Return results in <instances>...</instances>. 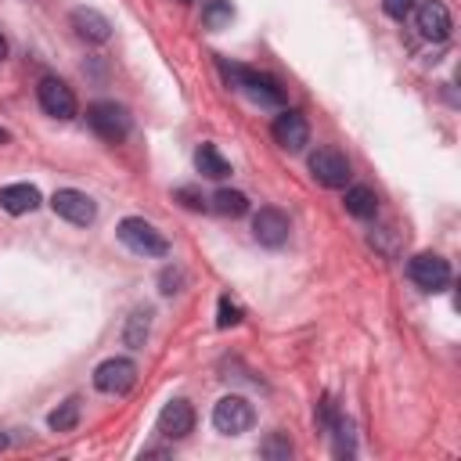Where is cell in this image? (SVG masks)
I'll use <instances>...</instances> for the list:
<instances>
[{
	"label": "cell",
	"mask_w": 461,
	"mask_h": 461,
	"mask_svg": "<svg viewBox=\"0 0 461 461\" xmlns=\"http://www.w3.org/2000/svg\"><path fill=\"white\" fill-rule=\"evenodd\" d=\"M220 68H223L227 83H230L234 90H241L252 104H259V108H277V104H285V90H281V83H277L274 76L256 72V68H245V65H227V61H220Z\"/></svg>",
	"instance_id": "obj_1"
},
{
	"label": "cell",
	"mask_w": 461,
	"mask_h": 461,
	"mask_svg": "<svg viewBox=\"0 0 461 461\" xmlns=\"http://www.w3.org/2000/svg\"><path fill=\"white\" fill-rule=\"evenodd\" d=\"M119 241L130 249V252H137V256H169V241H166V234L162 230H155L148 220H140V216H126V220H119Z\"/></svg>",
	"instance_id": "obj_2"
},
{
	"label": "cell",
	"mask_w": 461,
	"mask_h": 461,
	"mask_svg": "<svg viewBox=\"0 0 461 461\" xmlns=\"http://www.w3.org/2000/svg\"><path fill=\"white\" fill-rule=\"evenodd\" d=\"M86 122H90V130H94L101 140H108V144H119V140H126V133H130V112H126L122 104H115V101H94V104L86 108Z\"/></svg>",
	"instance_id": "obj_3"
},
{
	"label": "cell",
	"mask_w": 461,
	"mask_h": 461,
	"mask_svg": "<svg viewBox=\"0 0 461 461\" xmlns=\"http://www.w3.org/2000/svg\"><path fill=\"white\" fill-rule=\"evenodd\" d=\"M252 421H256V411H252V403H249L245 396H238V393L216 400V407H212V425H216V432H223V436H241V432L252 429Z\"/></svg>",
	"instance_id": "obj_4"
},
{
	"label": "cell",
	"mask_w": 461,
	"mask_h": 461,
	"mask_svg": "<svg viewBox=\"0 0 461 461\" xmlns=\"http://www.w3.org/2000/svg\"><path fill=\"white\" fill-rule=\"evenodd\" d=\"M407 277L421 288V292H443L450 285V263L436 252H418L407 263Z\"/></svg>",
	"instance_id": "obj_5"
},
{
	"label": "cell",
	"mask_w": 461,
	"mask_h": 461,
	"mask_svg": "<svg viewBox=\"0 0 461 461\" xmlns=\"http://www.w3.org/2000/svg\"><path fill=\"white\" fill-rule=\"evenodd\" d=\"M133 382H137V364H133L130 357H108V360H101V364L94 367V385H97L101 393H108V396L130 393Z\"/></svg>",
	"instance_id": "obj_6"
},
{
	"label": "cell",
	"mask_w": 461,
	"mask_h": 461,
	"mask_svg": "<svg viewBox=\"0 0 461 461\" xmlns=\"http://www.w3.org/2000/svg\"><path fill=\"white\" fill-rule=\"evenodd\" d=\"M36 101L50 119H72L76 115V94L68 83H61L58 76H43L36 83Z\"/></svg>",
	"instance_id": "obj_7"
},
{
	"label": "cell",
	"mask_w": 461,
	"mask_h": 461,
	"mask_svg": "<svg viewBox=\"0 0 461 461\" xmlns=\"http://www.w3.org/2000/svg\"><path fill=\"white\" fill-rule=\"evenodd\" d=\"M50 209H54L61 220L76 223V227H86V223L97 220V205H94V198L83 194V191H76V187H58V191L50 194Z\"/></svg>",
	"instance_id": "obj_8"
},
{
	"label": "cell",
	"mask_w": 461,
	"mask_h": 461,
	"mask_svg": "<svg viewBox=\"0 0 461 461\" xmlns=\"http://www.w3.org/2000/svg\"><path fill=\"white\" fill-rule=\"evenodd\" d=\"M310 173H313V180L317 184H324V187H346L349 184V158L342 155V151H335V148H317L313 155H310Z\"/></svg>",
	"instance_id": "obj_9"
},
{
	"label": "cell",
	"mask_w": 461,
	"mask_h": 461,
	"mask_svg": "<svg viewBox=\"0 0 461 461\" xmlns=\"http://www.w3.org/2000/svg\"><path fill=\"white\" fill-rule=\"evenodd\" d=\"M270 133H274V140H277L285 151H303L306 140H310V126H306V119H303L295 108L277 112L274 122H270Z\"/></svg>",
	"instance_id": "obj_10"
},
{
	"label": "cell",
	"mask_w": 461,
	"mask_h": 461,
	"mask_svg": "<svg viewBox=\"0 0 461 461\" xmlns=\"http://www.w3.org/2000/svg\"><path fill=\"white\" fill-rule=\"evenodd\" d=\"M288 230H292V223H288V216H285L277 205H263V209L252 216V234H256V241L267 245V249L285 245V241H288Z\"/></svg>",
	"instance_id": "obj_11"
},
{
	"label": "cell",
	"mask_w": 461,
	"mask_h": 461,
	"mask_svg": "<svg viewBox=\"0 0 461 461\" xmlns=\"http://www.w3.org/2000/svg\"><path fill=\"white\" fill-rule=\"evenodd\" d=\"M158 432L166 439H184L191 429H194V407L187 400H169L162 411H158Z\"/></svg>",
	"instance_id": "obj_12"
},
{
	"label": "cell",
	"mask_w": 461,
	"mask_h": 461,
	"mask_svg": "<svg viewBox=\"0 0 461 461\" xmlns=\"http://www.w3.org/2000/svg\"><path fill=\"white\" fill-rule=\"evenodd\" d=\"M418 32H421L425 40L443 43V40L450 36V11H447V4L425 0V4L418 7Z\"/></svg>",
	"instance_id": "obj_13"
},
{
	"label": "cell",
	"mask_w": 461,
	"mask_h": 461,
	"mask_svg": "<svg viewBox=\"0 0 461 461\" xmlns=\"http://www.w3.org/2000/svg\"><path fill=\"white\" fill-rule=\"evenodd\" d=\"M68 22H72L76 36L86 40V43H104V40L112 36V22H108L101 11H94V7H76V11L68 14Z\"/></svg>",
	"instance_id": "obj_14"
},
{
	"label": "cell",
	"mask_w": 461,
	"mask_h": 461,
	"mask_svg": "<svg viewBox=\"0 0 461 461\" xmlns=\"http://www.w3.org/2000/svg\"><path fill=\"white\" fill-rule=\"evenodd\" d=\"M40 202H43V198H40L36 184H7V187H0V209L11 212V216L32 212Z\"/></svg>",
	"instance_id": "obj_15"
},
{
	"label": "cell",
	"mask_w": 461,
	"mask_h": 461,
	"mask_svg": "<svg viewBox=\"0 0 461 461\" xmlns=\"http://www.w3.org/2000/svg\"><path fill=\"white\" fill-rule=\"evenodd\" d=\"M194 169H198L202 176H209V180L230 176V162H227L212 144H198V151H194Z\"/></svg>",
	"instance_id": "obj_16"
},
{
	"label": "cell",
	"mask_w": 461,
	"mask_h": 461,
	"mask_svg": "<svg viewBox=\"0 0 461 461\" xmlns=\"http://www.w3.org/2000/svg\"><path fill=\"white\" fill-rule=\"evenodd\" d=\"M346 212L357 216V220H371L378 212V198L371 187L357 184V187H346Z\"/></svg>",
	"instance_id": "obj_17"
},
{
	"label": "cell",
	"mask_w": 461,
	"mask_h": 461,
	"mask_svg": "<svg viewBox=\"0 0 461 461\" xmlns=\"http://www.w3.org/2000/svg\"><path fill=\"white\" fill-rule=\"evenodd\" d=\"M148 331H151V310H148V306H137V310L126 317L122 342H126L130 349H140V346H144V339H148Z\"/></svg>",
	"instance_id": "obj_18"
},
{
	"label": "cell",
	"mask_w": 461,
	"mask_h": 461,
	"mask_svg": "<svg viewBox=\"0 0 461 461\" xmlns=\"http://www.w3.org/2000/svg\"><path fill=\"white\" fill-rule=\"evenodd\" d=\"M79 396H68L65 403H58L50 414H47V425H50V432H72L76 425H79Z\"/></svg>",
	"instance_id": "obj_19"
},
{
	"label": "cell",
	"mask_w": 461,
	"mask_h": 461,
	"mask_svg": "<svg viewBox=\"0 0 461 461\" xmlns=\"http://www.w3.org/2000/svg\"><path fill=\"white\" fill-rule=\"evenodd\" d=\"M209 205L220 212V216H245L249 212V198L241 194V191H230V187H220L212 198H209Z\"/></svg>",
	"instance_id": "obj_20"
},
{
	"label": "cell",
	"mask_w": 461,
	"mask_h": 461,
	"mask_svg": "<svg viewBox=\"0 0 461 461\" xmlns=\"http://www.w3.org/2000/svg\"><path fill=\"white\" fill-rule=\"evenodd\" d=\"M335 432V457H353L357 454V436H353V421H346L342 414H335V421L328 425Z\"/></svg>",
	"instance_id": "obj_21"
},
{
	"label": "cell",
	"mask_w": 461,
	"mask_h": 461,
	"mask_svg": "<svg viewBox=\"0 0 461 461\" xmlns=\"http://www.w3.org/2000/svg\"><path fill=\"white\" fill-rule=\"evenodd\" d=\"M259 454H263L267 461H288V457L295 454V447H292V439H288L285 432H270V436L259 443Z\"/></svg>",
	"instance_id": "obj_22"
},
{
	"label": "cell",
	"mask_w": 461,
	"mask_h": 461,
	"mask_svg": "<svg viewBox=\"0 0 461 461\" xmlns=\"http://www.w3.org/2000/svg\"><path fill=\"white\" fill-rule=\"evenodd\" d=\"M230 18H234L230 0H209V4L202 7V22H205V29H223V25H230Z\"/></svg>",
	"instance_id": "obj_23"
},
{
	"label": "cell",
	"mask_w": 461,
	"mask_h": 461,
	"mask_svg": "<svg viewBox=\"0 0 461 461\" xmlns=\"http://www.w3.org/2000/svg\"><path fill=\"white\" fill-rule=\"evenodd\" d=\"M234 324H241V306L230 295H220V303H216V328H234Z\"/></svg>",
	"instance_id": "obj_24"
},
{
	"label": "cell",
	"mask_w": 461,
	"mask_h": 461,
	"mask_svg": "<svg viewBox=\"0 0 461 461\" xmlns=\"http://www.w3.org/2000/svg\"><path fill=\"white\" fill-rule=\"evenodd\" d=\"M173 198H176L184 209H191V212H202V209H209V202L198 194V187H187V184H184V187H176V191H173Z\"/></svg>",
	"instance_id": "obj_25"
},
{
	"label": "cell",
	"mask_w": 461,
	"mask_h": 461,
	"mask_svg": "<svg viewBox=\"0 0 461 461\" xmlns=\"http://www.w3.org/2000/svg\"><path fill=\"white\" fill-rule=\"evenodd\" d=\"M184 288V270L180 267H166L162 274H158V292L162 295H176Z\"/></svg>",
	"instance_id": "obj_26"
},
{
	"label": "cell",
	"mask_w": 461,
	"mask_h": 461,
	"mask_svg": "<svg viewBox=\"0 0 461 461\" xmlns=\"http://www.w3.org/2000/svg\"><path fill=\"white\" fill-rule=\"evenodd\" d=\"M382 11H385L393 22H403V18L414 11V0H382Z\"/></svg>",
	"instance_id": "obj_27"
},
{
	"label": "cell",
	"mask_w": 461,
	"mask_h": 461,
	"mask_svg": "<svg viewBox=\"0 0 461 461\" xmlns=\"http://www.w3.org/2000/svg\"><path fill=\"white\" fill-rule=\"evenodd\" d=\"M7 58V40H4V32H0V61Z\"/></svg>",
	"instance_id": "obj_28"
},
{
	"label": "cell",
	"mask_w": 461,
	"mask_h": 461,
	"mask_svg": "<svg viewBox=\"0 0 461 461\" xmlns=\"http://www.w3.org/2000/svg\"><path fill=\"white\" fill-rule=\"evenodd\" d=\"M4 447H7V436H4V432H0V450H4Z\"/></svg>",
	"instance_id": "obj_29"
},
{
	"label": "cell",
	"mask_w": 461,
	"mask_h": 461,
	"mask_svg": "<svg viewBox=\"0 0 461 461\" xmlns=\"http://www.w3.org/2000/svg\"><path fill=\"white\" fill-rule=\"evenodd\" d=\"M4 140H7V133H4V130H0V144H4Z\"/></svg>",
	"instance_id": "obj_30"
}]
</instances>
